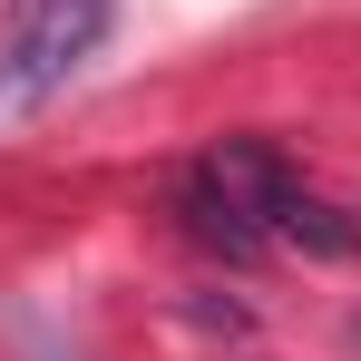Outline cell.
Listing matches in <instances>:
<instances>
[{"label":"cell","instance_id":"6da1fadb","mask_svg":"<svg viewBox=\"0 0 361 361\" xmlns=\"http://www.w3.org/2000/svg\"><path fill=\"white\" fill-rule=\"evenodd\" d=\"M293 195H302L293 166H283L264 137H225V147H205L176 176V225L205 244V254L254 264L264 244H283V205H293Z\"/></svg>","mask_w":361,"mask_h":361},{"label":"cell","instance_id":"3957f363","mask_svg":"<svg viewBox=\"0 0 361 361\" xmlns=\"http://www.w3.org/2000/svg\"><path fill=\"white\" fill-rule=\"evenodd\" d=\"M352 352H361V312H352Z\"/></svg>","mask_w":361,"mask_h":361},{"label":"cell","instance_id":"7a4b0ae2","mask_svg":"<svg viewBox=\"0 0 361 361\" xmlns=\"http://www.w3.org/2000/svg\"><path fill=\"white\" fill-rule=\"evenodd\" d=\"M108 30H118V0H0V127L39 118L98 59Z\"/></svg>","mask_w":361,"mask_h":361}]
</instances>
